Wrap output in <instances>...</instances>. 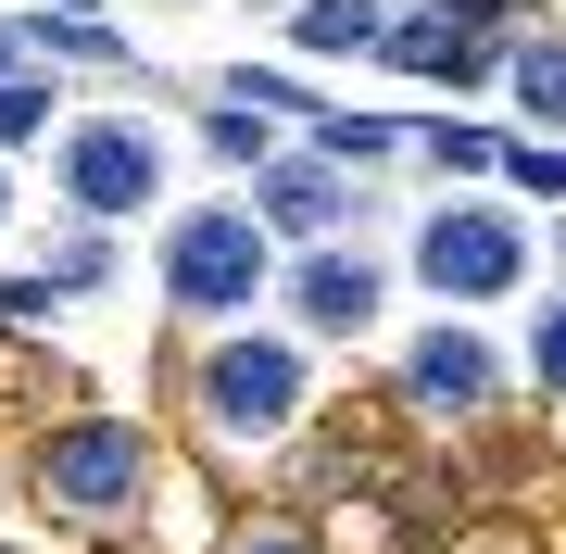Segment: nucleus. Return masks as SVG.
I'll use <instances>...</instances> for the list:
<instances>
[{
    "label": "nucleus",
    "mask_w": 566,
    "mask_h": 554,
    "mask_svg": "<svg viewBox=\"0 0 566 554\" xmlns=\"http://www.w3.org/2000/svg\"><path fill=\"white\" fill-rule=\"evenodd\" d=\"M51 126V88L39 76H0V139H39Z\"/></svg>",
    "instance_id": "14"
},
{
    "label": "nucleus",
    "mask_w": 566,
    "mask_h": 554,
    "mask_svg": "<svg viewBox=\"0 0 566 554\" xmlns=\"http://www.w3.org/2000/svg\"><path fill=\"white\" fill-rule=\"evenodd\" d=\"M214 151H240V165H264V114H240V102H227V114H214Z\"/></svg>",
    "instance_id": "17"
},
{
    "label": "nucleus",
    "mask_w": 566,
    "mask_h": 554,
    "mask_svg": "<svg viewBox=\"0 0 566 554\" xmlns=\"http://www.w3.org/2000/svg\"><path fill=\"white\" fill-rule=\"evenodd\" d=\"M390 51H403L416 76H465V63H479V39H465L453 13H428V25H403V39H390Z\"/></svg>",
    "instance_id": "10"
},
{
    "label": "nucleus",
    "mask_w": 566,
    "mask_h": 554,
    "mask_svg": "<svg viewBox=\"0 0 566 554\" xmlns=\"http://www.w3.org/2000/svg\"><path fill=\"white\" fill-rule=\"evenodd\" d=\"M252 215L290 227V240H327V227H340V177H327V151H277V165L252 177Z\"/></svg>",
    "instance_id": "8"
},
{
    "label": "nucleus",
    "mask_w": 566,
    "mask_h": 554,
    "mask_svg": "<svg viewBox=\"0 0 566 554\" xmlns=\"http://www.w3.org/2000/svg\"><path fill=\"white\" fill-rule=\"evenodd\" d=\"M491 390H504V366H491V341H465V328H428L403 353V404L416 416H479Z\"/></svg>",
    "instance_id": "6"
},
{
    "label": "nucleus",
    "mask_w": 566,
    "mask_h": 554,
    "mask_svg": "<svg viewBox=\"0 0 566 554\" xmlns=\"http://www.w3.org/2000/svg\"><path fill=\"white\" fill-rule=\"evenodd\" d=\"M428 165H504V151H491L479 126H453V114H441V126H428Z\"/></svg>",
    "instance_id": "15"
},
{
    "label": "nucleus",
    "mask_w": 566,
    "mask_h": 554,
    "mask_svg": "<svg viewBox=\"0 0 566 554\" xmlns=\"http://www.w3.org/2000/svg\"><path fill=\"white\" fill-rule=\"evenodd\" d=\"M0 76H25V25H0Z\"/></svg>",
    "instance_id": "19"
},
{
    "label": "nucleus",
    "mask_w": 566,
    "mask_h": 554,
    "mask_svg": "<svg viewBox=\"0 0 566 554\" xmlns=\"http://www.w3.org/2000/svg\"><path fill=\"white\" fill-rule=\"evenodd\" d=\"M0 215H13V189H0Z\"/></svg>",
    "instance_id": "20"
},
{
    "label": "nucleus",
    "mask_w": 566,
    "mask_h": 554,
    "mask_svg": "<svg viewBox=\"0 0 566 554\" xmlns=\"http://www.w3.org/2000/svg\"><path fill=\"white\" fill-rule=\"evenodd\" d=\"M290 303H303V328L365 341L378 328V265H365V252H303V265H290Z\"/></svg>",
    "instance_id": "7"
},
{
    "label": "nucleus",
    "mask_w": 566,
    "mask_h": 554,
    "mask_svg": "<svg viewBox=\"0 0 566 554\" xmlns=\"http://www.w3.org/2000/svg\"><path fill=\"white\" fill-rule=\"evenodd\" d=\"M504 165H516V189H542V202H566V151H542V139H528V151H504Z\"/></svg>",
    "instance_id": "16"
},
{
    "label": "nucleus",
    "mask_w": 566,
    "mask_h": 554,
    "mask_svg": "<svg viewBox=\"0 0 566 554\" xmlns=\"http://www.w3.org/2000/svg\"><path fill=\"white\" fill-rule=\"evenodd\" d=\"M264 215L252 202H202V215H177L164 227V303L177 315H240L252 290H264Z\"/></svg>",
    "instance_id": "1"
},
{
    "label": "nucleus",
    "mask_w": 566,
    "mask_h": 554,
    "mask_svg": "<svg viewBox=\"0 0 566 554\" xmlns=\"http://www.w3.org/2000/svg\"><path fill=\"white\" fill-rule=\"evenodd\" d=\"M416 278L441 290V303H491V290H516V278H528V240H516V215L453 202V215H428V227H416Z\"/></svg>",
    "instance_id": "4"
},
{
    "label": "nucleus",
    "mask_w": 566,
    "mask_h": 554,
    "mask_svg": "<svg viewBox=\"0 0 566 554\" xmlns=\"http://www.w3.org/2000/svg\"><path fill=\"white\" fill-rule=\"evenodd\" d=\"M151 189H164V139L139 114H102V126L63 139V202H76V215H139Z\"/></svg>",
    "instance_id": "5"
},
{
    "label": "nucleus",
    "mask_w": 566,
    "mask_h": 554,
    "mask_svg": "<svg viewBox=\"0 0 566 554\" xmlns=\"http://www.w3.org/2000/svg\"><path fill=\"white\" fill-rule=\"evenodd\" d=\"M516 102L542 114V126H566V39H528L516 51Z\"/></svg>",
    "instance_id": "11"
},
{
    "label": "nucleus",
    "mask_w": 566,
    "mask_h": 554,
    "mask_svg": "<svg viewBox=\"0 0 566 554\" xmlns=\"http://www.w3.org/2000/svg\"><path fill=\"white\" fill-rule=\"evenodd\" d=\"M315 151H327V165H378L390 126H378V114H327V126H315Z\"/></svg>",
    "instance_id": "12"
},
{
    "label": "nucleus",
    "mask_w": 566,
    "mask_h": 554,
    "mask_svg": "<svg viewBox=\"0 0 566 554\" xmlns=\"http://www.w3.org/2000/svg\"><path fill=\"white\" fill-rule=\"evenodd\" d=\"M528 378H542V390H566V290L542 303V328H528Z\"/></svg>",
    "instance_id": "13"
},
{
    "label": "nucleus",
    "mask_w": 566,
    "mask_h": 554,
    "mask_svg": "<svg viewBox=\"0 0 566 554\" xmlns=\"http://www.w3.org/2000/svg\"><path fill=\"white\" fill-rule=\"evenodd\" d=\"M227 554H315V542L290 530V516H264V530H240V542H227Z\"/></svg>",
    "instance_id": "18"
},
{
    "label": "nucleus",
    "mask_w": 566,
    "mask_h": 554,
    "mask_svg": "<svg viewBox=\"0 0 566 554\" xmlns=\"http://www.w3.org/2000/svg\"><path fill=\"white\" fill-rule=\"evenodd\" d=\"M139 492H151V429L139 416H76V429L39 453V504L51 516H88V530H102V516H126Z\"/></svg>",
    "instance_id": "2"
},
{
    "label": "nucleus",
    "mask_w": 566,
    "mask_h": 554,
    "mask_svg": "<svg viewBox=\"0 0 566 554\" xmlns=\"http://www.w3.org/2000/svg\"><path fill=\"white\" fill-rule=\"evenodd\" d=\"M202 416H214V441H277L303 416V353L290 341H214L202 353Z\"/></svg>",
    "instance_id": "3"
},
{
    "label": "nucleus",
    "mask_w": 566,
    "mask_h": 554,
    "mask_svg": "<svg viewBox=\"0 0 566 554\" xmlns=\"http://www.w3.org/2000/svg\"><path fill=\"white\" fill-rule=\"evenodd\" d=\"M303 51H378V0H303Z\"/></svg>",
    "instance_id": "9"
}]
</instances>
